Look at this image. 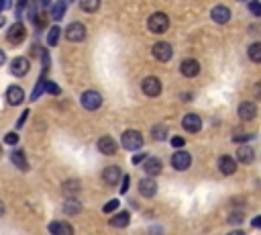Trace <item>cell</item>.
<instances>
[{"instance_id":"1","label":"cell","mask_w":261,"mask_h":235,"mask_svg":"<svg viewBox=\"0 0 261 235\" xmlns=\"http://www.w3.org/2000/svg\"><path fill=\"white\" fill-rule=\"evenodd\" d=\"M120 143L125 149L129 151H139L143 147V135L137 131V129H127L120 137Z\"/></svg>"},{"instance_id":"2","label":"cell","mask_w":261,"mask_h":235,"mask_svg":"<svg viewBox=\"0 0 261 235\" xmlns=\"http://www.w3.org/2000/svg\"><path fill=\"white\" fill-rule=\"evenodd\" d=\"M147 27H149L151 33L161 35V33L168 31V27H170V17L166 15V12H153V15L149 17V21H147Z\"/></svg>"},{"instance_id":"3","label":"cell","mask_w":261,"mask_h":235,"mask_svg":"<svg viewBox=\"0 0 261 235\" xmlns=\"http://www.w3.org/2000/svg\"><path fill=\"white\" fill-rule=\"evenodd\" d=\"M80 104L84 106L86 110H98V108L102 106V94L96 92V90H86V92H82Z\"/></svg>"},{"instance_id":"4","label":"cell","mask_w":261,"mask_h":235,"mask_svg":"<svg viewBox=\"0 0 261 235\" xmlns=\"http://www.w3.org/2000/svg\"><path fill=\"white\" fill-rule=\"evenodd\" d=\"M65 39L72 41V43H80V41H84L86 39V25L70 23L65 27Z\"/></svg>"},{"instance_id":"5","label":"cell","mask_w":261,"mask_h":235,"mask_svg":"<svg viewBox=\"0 0 261 235\" xmlns=\"http://www.w3.org/2000/svg\"><path fill=\"white\" fill-rule=\"evenodd\" d=\"M25 37H27V29H25V25L23 23H12L10 25V29H8V33H6V39H8V43H12V45H19V43H23L25 41Z\"/></svg>"},{"instance_id":"6","label":"cell","mask_w":261,"mask_h":235,"mask_svg":"<svg viewBox=\"0 0 261 235\" xmlns=\"http://www.w3.org/2000/svg\"><path fill=\"white\" fill-rule=\"evenodd\" d=\"M141 90H143L147 96H151V99H155V96L161 94V80H159L157 76H147V78L143 80V84H141Z\"/></svg>"},{"instance_id":"7","label":"cell","mask_w":261,"mask_h":235,"mask_svg":"<svg viewBox=\"0 0 261 235\" xmlns=\"http://www.w3.org/2000/svg\"><path fill=\"white\" fill-rule=\"evenodd\" d=\"M172 166L177 170V172H184V170H188L190 166H192V156L188 154V151H175V154L172 156Z\"/></svg>"},{"instance_id":"8","label":"cell","mask_w":261,"mask_h":235,"mask_svg":"<svg viewBox=\"0 0 261 235\" xmlns=\"http://www.w3.org/2000/svg\"><path fill=\"white\" fill-rule=\"evenodd\" d=\"M151 51H153V58H155L157 62H170V60H172V55H174L172 45L166 43V41H159V43H155Z\"/></svg>"},{"instance_id":"9","label":"cell","mask_w":261,"mask_h":235,"mask_svg":"<svg viewBox=\"0 0 261 235\" xmlns=\"http://www.w3.org/2000/svg\"><path fill=\"white\" fill-rule=\"evenodd\" d=\"M29 70H31V62L27 60V58H15V60H12V64H10V74L17 76V78L27 76V74H29Z\"/></svg>"},{"instance_id":"10","label":"cell","mask_w":261,"mask_h":235,"mask_svg":"<svg viewBox=\"0 0 261 235\" xmlns=\"http://www.w3.org/2000/svg\"><path fill=\"white\" fill-rule=\"evenodd\" d=\"M96 147H98V151L102 156H115L116 154V141L113 139L111 135H104V137H100L98 139V143H96Z\"/></svg>"},{"instance_id":"11","label":"cell","mask_w":261,"mask_h":235,"mask_svg":"<svg viewBox=\"0 0 261 235\" xmlns=\"http://www.w3.org/2000/svg\"><path fill=\"white\" fill-rule=\"evenodd\" d=\"M182 127H184L188 133H198V131L202 129V119H200V115L188 113V115L182 119Z\"/></svg>"},{"instance_id":"12","label":"cell","mask_w":261,"mask_h":235,"mask_svg":"<svg viewBox=\"0 0 261 235\" xmlns=\"http://www.w3.org/2000/svg\"><path fill=\"white\" fill-rule=\"evenodd\" d=\"M139 192H141V197H155L157 195V182L153 180V178H143V180H139Z\"/></svg>"},{"instance_id":"13","label":"cell","mask_w":261,"mask_h":235,"mask_svg":"<svg viewBox=\"0 0 261 235\" xmlns=\"http://www.w3.org/2000/svg\"><path fill=\"white\" fill-rule=\"evenodd\" d=\"M131 223V213L129 211H120V213H115L108 221V225L115 227V229H125L127 225Z\"/></svg>"},{"instance_id":"14","label":"cell","mask_w":261,"mask_h":235,"mask_svg":"<svg viewBox=\"0 0 261 235\" xmlns=\"http://www.w3.org/2000/svg\"><path fill=\"white\" fill-rule=\"evenodd\" d=\"M210 17H212V21H214V23L225 25V23H229V21H231V10H229L225 4H218V6H214V8L210 10Z\"/></svg>"},{"instance_id":"15","label":"cell","mask_w":261,"mask_h":235,"mask_svg":"<svg viewBox=\"0 0 261 235\" xmlns=\"http://www.w3.org/2000/svg\"><path fill=\"white\" fill-rule=\"evenodd\" d=\"M49 233L51 235H74V227L65 221H53L49 223Z\"/></svg>"},{"instance_id":"16","label":"cell","mask_w":261,"mask_h":235,"mask_svg":"<svg viewBox=\"0 0 261 235\" xmlns=\"http://www.w3.org/2000/svg\"><path fill=\"white\" fill-rule=\"evenodd\" d=\"M102 180H104L108 186H115V184L120 180V168H118V166H108V168H104Z\"/></svg>"},{"instance_id":"17","label":"cell","mask_w":261,"mask_h":235,"mask_svg":"<svg viewBox=\"0 0 261 235\" xmlns=\"http://www.w3.org/2000/svg\"><path fill=\"white\" fill-rule=\"evenodd\" d=\"M180 72L186 76V78H194L200 74V64L196 60H184L182 66H180Z\"/></svg>"},{"instance_id":"18","label":"cell","mask_w":261,"mask_h":235,"mask_svg":"<svg viewBox=\"0 0 261 235\" xmlns=\"http://www.w3.org/2000/svg\"><path fill=\"white\" fill-rule=\"evenodd\" d=\"M23 101H25L23 88H21V86H8V90H6V102L12 104V106H17V104H21Z\"/></svg>"},{"instance_id":"19","label":"cell","mask_w":261,"mask_h":235,"mask_svg":"<svg viewBox=\"0 0 261 235\" xmlns=\"http://www.w3.org/2000/svg\"><path fill=\"white\" fill-rule=\"evenodd\" d=\"M218 168H221V172L225 176H231L237 172V160L231 158V156H223L221 160H218Z\"/></svg>"},{"instance_id":"20","label":"cell","mask_w":261,"mask_h":235,"mask_svg":"<svg viewBox=\"0 0 261 235\" xmlns=\"http://www.w3.org/2000/svg\"><path fill=\"white\" fill-rule=\"evenodd\" d=\"M143 168H145L147 176L151 178V176H157V174H161V170H163V164H161V160H159V158H147V160H145V164H143Z\"/></svg>"},{"instance_id":"21","label":"cell","mask_w":261,"mask_h":235,"mask_svg":"<svg viewBox=\"0 0 261 235\" xmlns=\"http://www.w3.org/2000/svg\"><path fill=\"white\" fill-rule=\"evenodd\" d=\"M255 115H257V106L253 102H241V106H239V117L243 121H253Z\"/></svg>"},{"instance_id":"22","label":"cell","mask_w":261,"mask_h":235,"mask_svg":"<svg viewBox=\"0 0 261 235\" xmlns=\"http://www.w3.org/2000/svg\"><path fill=\"white\" fill-rule=\"evenodd\" d=\"M61 188H63V192H65V197H67V199H76V195L80 192L82 184H80L78 178H72V180H65Z\"/></svg>"},{"instance_id":"23","label":"cell","mask_w":261,"mask_h":235,"mask_svg":"<svg viewBox=\"0 0 261 235\" xmlns=\"http://www.w3.org/2000/svg\"><path fill=\"white\" fill-rule=\"evenodd\" d=\"M10 160H12V164H15L19 170H23V172L29 170V164H27V160H25L23 149H15V151H12V154H10Z\"/></svg>"},{"instance_id":"24","label":"cell","mask_w":261,"mask_h":235,"mask_svg":"<svg viewBox=\"0 0 261 235\" xmlns=\"http://www.w3.org/2000/svg\"><path fill=\"white\" fill-rule=\"evenodd\" d=\"M253 158H255L253 147L243 145V147H239V149H237V160H239L241 164H251V162H253Z\"/></svg>"},{"instance_id":"25","label":"cell","mask_w":261,"mask_h":235,"mask_svg":"<svg viewBox=\"0 0 261 235\" xmlns=\"http://www.w3.org/2000/svg\"><path fill=\"white\" fill-rule=\"evenodd\" d=\"M63 211H65V215H78L80 211H82V204H80V201L78 199H65V202H63Z\"/></svg>"},{"instance_id":"26","label":"cell","mask_w":261,"mask_h":235,"mask_svg":"<svg viewBox=\"0 0 261 235\" xmlns=\"http://www.w3.org/2000/svg\"><path fill=\"white\" fill-rule=\"evenodd\" d=\"M65 8H67L65 2H56V4H51V8H49L51 19H53V21H61L63 15H65Z\"/></svg>"},{"instance_id":"27","label":"cell","mask_w":261,"mask_h":235,"mask_svg":"<svg viewBox=\"0 0 261 235\" xmlns=\"http://www.w3.org/2000/svg\"><path fill=\"white\" fill-rule=\"evenodd\" d=\"M151 137H153L155 141H166L168 139V127L166 125H155L151 129Z\"/></svg>"},{"instance_id":"28","label":"cell","mask_w":261,"mask_h":235,"mask_svg":"<svg viewBox=\"0 0 261 235\" xmlns=\"http://www.w3.org/2000/svg\"><path fill=\"white\" fill-rule=\"evenodd\" d=\"M59 33H61V29L56 25V27H51L49 29V33H47V43L53 47V45H58V41H59Z\"/></svg>"},{"instance_id":"29","label":"cell","mask_w":261,"mask_h":235,"mask_svg":"<svg viewBox=\"0 0 261 235\" xmlns=\"http://www.w3.org/2000/svg\"><path fill=\"white\" fill-rule=\"evenodd\" d=\"M249 60L255 64H261V43H253L249 47Z\"/></svg>"},{"instance_id":"30","label":"cell","mask_w":261,"mask_h":235,"mask_svg":"<svg viewBox=\"0 0 261 235\" xmlns=\"http://www.w3.org/2000/svg\"><path fill=\"white\" fill-rule=\"evenodd\" d=\"M80 8L86 10V12H96L100 8V2L98 0H84V2H80Z\"/></svg>"},{"instance_id":"31","label":"cell","mask_w":261,"mask_h":235,"mask_svg":"<svg viewBox=\"0 0 261 235\" xmlns=\"http://www.w3.org/2000/svg\"><path fill=\"white\" fill-rule=\"evenodd\" d=\"M45 82L47 80H43V78H39V82H37V86H35V90H33V94H31V101H37L41 94H43V90H45Z\"/></svg>"},{"instance_id":"32","label":"cell","mask_w":261,"mask_h":235,"mask_svg":"<svg viewBox=\"0 0 261 235\" xmlns=\"http://www.w3.org/2000/svg\"><path fill=\"white\" fill-rule=\"evenodd\" d=\"M45 92H47V94H53V96H59V94H61V88L56 84V82L49 80V82H45Z\"/></svg>"},{"instance_id":"33","label":"cell","mask_w":261,"mask_h":235,"mask_svg":"<svg viewBox=\"0 0 261 235\" xmlns=\"http://www.w3.org/2000/svg\"><path fill=\"white\" fill-rule=\"evenodd\" d=\"M4 143L17 145V143H19V135H17V133H6V135H4Z\"/></svg>"},{"instance_id":"34","label":"cell","mask_w":261,"mask_h":235,"mask_svg":"<svg viewBox=\"0 0 261 235\" xmlns=\"http://www.w3.org/2000/svg\"><path fill=\"white\" fill-rule=\"evenodd\" d=\"M118 204H120V202H118L116 199L111 201V202H106V204H104V213H115V211L118 209Z\"/></svg>"},{"instance_id":"35","label":"cell","mask_w":261,"mask_h":235,"mask_svg":"<svg viewBox=\"0 0 261 235\" xmlns=\"http://www.w3.org/2000/svg\"><path fill=\"white\" fill-rule=\"evenodd\" d=\"M249 10L255 17H261V2H249Z\"/></svg>"},{"instance_id":"36","label":"cell","mask_w":261,"mask_h":235,"mask_svg":"<svg viewBox=\"0 0 261 235\" xmlns=\"http://www.w3.org/2000/svg\"><path fill=\"white\" fill-rule=\"evenodd\" d=\"M184 137H180V135H177V137H172V145L174 147H184Z\"/></svg>"},{"instance_id":"37","label":"cell","mask_w":261,"mask_h":235,"mask_svg":"<svg viewBox=\"0 0 261 235\" xmlns=\"http://www.w3.org/2000/svg\"><path fill=\"white\" fill-rule=\"evenodd\" d=\"M251 137H253L251 133L249 135H235V137H232V141H249Z\"/></svg>"},{"instance_id":"38","label":"cell","mask_w":261,"mask_h":235,"mask_svg":"<svg viewBox=\"0 0 261 235\" xmlns=\"http://www.w3.org/2000/svg\"><path fill=\"white\" fill-rule=\"evenodd\" d=\"M129 180H131V176H125V178H122V186H120V192H122V195H125L127 188H129Z\"/></svg>"},{"instance_id":"39","label":"cell","mask_w":261,"mask_h":235,"mask_svg":"<svg viewBox=\"0 0 261 235\" xmlns=\"http://www.w3.org/2000/svg\"><path fill=\"white\" fill-rule=\"evenodd\" d=\"M145 160H147L145 154H137V156L133 158V164H141V162H145Z\"/></svg>"},{"instance_id":"40","label":"cell","mask_w":261,"mask_h":235,"mask_svg":"<svg viewBox=\"0 0 261 235\" xmlns=\"http://www.w3.org/2000/svg\"><path fill=\"white\" fill-rule=\"evenodd\" d=\"M229 221H231V223H239V221H243V215H241V213H239V215H231Z\"/></svg>"},{"instance_id":"41","label":"cell","mask_w":261,"mask_h":235,"mask_svg":"<svg viewBox=\"0 0 261 235\" xmlns=\"http://www.w3.org/2000/svg\"><path fill=\"white\" fill-rule=\"evenodd\" d=\"M253 227H261V217H255L253 219Z\"/></svg>"},{"instance_id":"42","label":"cell","mask_w":261,"mask_h":235,"mask_svg":"<svg viewBox=\"0 0 261 235\" xmlns=\"http://www.w3.org/2000/svg\"><path fill=\"white\" fill-rule=\"evenodd\" d=\"M4 62H6V55H4V51H2V49H0V66H2Z\"/></svg>"},{"instance_id":"43","label":"cell","mask_w":261,"mask_h":235,"mask_svg":"<svg viewBox=\"0 0 261 235\" xmlns=\"http://www.w3.org/2000/svg\"><path fill=\"white\" fill-rule=\"evenodd\" d=\"M229 235H245V233H243V231H241V229H235V231H231V233H229Z\"/></svg>"},{"instance_id":"44","label":"cell","mask_w":261,"mask_h":235,"mask_svg":"<svg viewBox=\"0 0 261 235\" xmlns=\"http://www.w3.org/2000/svg\"><path fill=\"white\" fill-rule=\"evenodd\" d=\"M2 215H4V202L0 201V217H2Z\"/></svg>"},{"instance_id":"45","label":"cell","mask_w":261,"mask_h":235,"mask_svg":"<svg viewBox=\"0 0 261 235\" xmlns=\"http://www.w3.org/2000/svg\"><path fill=\"white\" fill-rule=\"evenodd\" d=\"M4 6H6V4H4V2H0V10H2V8H4Z\"/></svg>"},{"instance_id":"46","label":"cell","mask_w":261,"mask_h":235,"mask_svg":"<svg viewBox=\"0 0 261 235\" xmlns=\"http://www.w3.org/2000/svg\"><path fill=\"white\" fill-rule=\"evenodd\" d=\"M0 156H2V147H0Z\"/></svg>"},{"instance_id":"47","label":"cell","mask_w":261,"mask_h":235,"mask_svg":"<svg viewBox=\"0 0 261 235\" xmlns=\"http://www.w3.org/2000/svg\"><path fill=\"white\" fill-rule=\"evenodd\" d=\"M0 25H2V17H0Z\"/></svg>"}]
</instances>
